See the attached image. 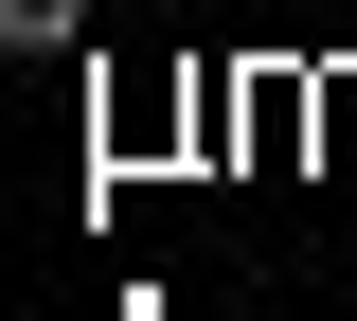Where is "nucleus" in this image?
I'll return each instance as SVG.
<instances>
[{
  "label": "nucleus",
  "instance_id": "f257e3e1",
  "mask_svg": "<svg viewBox=\"0 0 357 321\" xmlns=\"http://www.w3.org/2000/svg\"><path fill=\"white\" fill-rule=\"evenodd\" d=\"M54 36H89V0H0V54H54Z\"/></svg>",
  "mask_w": 357,
  "mask_h": 321
}]
</instances>
